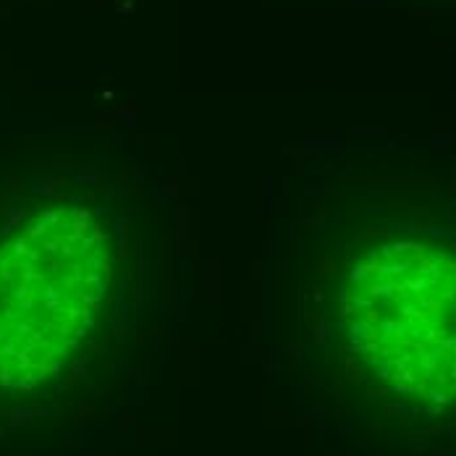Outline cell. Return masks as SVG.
I'll return each instance as SVG.
<instances>
[{
	"label": "cell",
	"instance_id": "7a4b0ae2",
	"mask_svg": "<svg viewBox=\"0 0 456 456\" xmlns=\"http://www.w3.org/2000/svg\"><path fill=\"white\" fill-rule=\"evenodd\" d=\"M110 297V236L82 205L32 213L0 241V391L29 394L66 372Z\"/></svg>",
	"mask_w": 456,
	"mask_h": 456
},
{
	"label": "cell",
	"instance_id": "6da1fadb",
	"mask_svg": "<svg viewBox=\"0 0 456 456\" xmlns=\"http://www.w3.org/2000/svg\"><path fill=\"white\" fill-rule=\"evenodd\" d=\"M338 330L372 383L428 411L456 404V247L396 236L341 275Z\"/></svg>",
	"mask_w": 456,
	"mask_h": 456
}]
</instances>
